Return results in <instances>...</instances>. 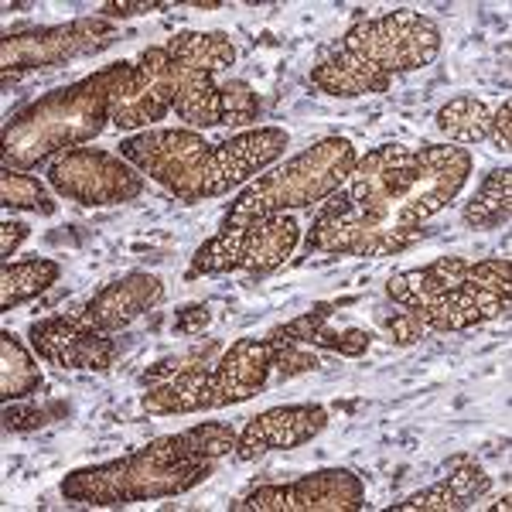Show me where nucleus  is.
Instances as JSON below:
<instances>
[{"label": "nucleus", "mask_w": 512, "mask_h": 512, "mask_svg": "<svg viewBox=\"0 0 512 512\" xmlns=\"http://www.w3.org/2000/svg\"><path fill=\"white\" fill-rule=\"evenodd\" d=\"M434 127L451 144H482L492 134V110L478 96H454L434 113Z\"/></svg>", "instance_id": "5701e85b"}, {"label": "nucleus", "mask_w": 512, "mask_h": 512, "mask_svg": "<svg viewBox=\"0 0 512 512\" xmlns=\"http://www.w3.org/2000/svg\"><path fill=\"white\" fill-rule=\"evenodd\" d=\"M28 342L41 362L69 369V373H106L117 362L113 335L99 332L86 318H41L31 321Z\"/></svg>", "instance_id": "f8f14e48"}, {"label": "nucleus", "mask_w": 512, "mask_h": 512, "mask_svg": "<svg viewBox=\"0 0 512 512\" xmlns=\"http://www.w3.org/2000/svg\"><path fill=\"white\" fill-rule=\"evenodd\" d=\"M164 301V280L158 274H144V270H130L117 280H110L106 287L89 297L86 308L79 311L89 325H96L99 332L117 335L123 328H130L137 318H144L147 311H154Z\"/></svg>", "instance_id": "2eb2a0df"}, {"label": "nucleus", "mask_w": 512, "mask_h": 512, "mask_svg": "<svg viewBox=\"0 0 512 512\" xmlns=\"http://www.w3.org/2000/svg\"><path fill=\"white\" fill-rule=\"evenodd\" d=\"M277 379V352L270 338H236L226 345L212 366L171 376L147 386L140 410L147 417H181L205 414L246 403L260 396Z\"/></svg>", "instance_id": "39448f33"}, {"label": "nucleus", "mask_w": 512, "mask_h": 512, "mask_svg": "<svg viewBox=\"0 0 512 512\" xmlns=\"http://www.w3.org/2000/svg\"><path fill=\"white\" fill-rule=\"evenodd\" d=\"M403 311H410L424 332L451 335V332H468V328H475V325L502 318L509 311V297L482 291L472 280H465V284L451 287V291L437 294L431 301L417 304V308H403Z\"/></svg>", "instance_id": "dca6fc26"}, {"label": "nucleus", "mask_w": 512, "mask_h": 512, "mask_svg": "<svg viewBox=\"0 0 512 512\" xmlns=\"http://www.w3.org/2000/svg\"><path fill=\"white\" fill-rule=\"evenodd\" d=\"M164 45L175 55H181V59L212 69L216 76L236 62V45L229 41V35H222V31H178V35L168 38Z\"/></svg>", "instance_id": "a878e982"}, {"label": "nucleus", "mask_w": 512, "mask_h": 512, "mask_svg": "<svg viewBox=\"0 0 512 512\" xmlns=\"http://www.w3.org/2000/svg\"><path fill=\"white\" fill-rule=\"evenodd\" d=\"M120 28L103 18H76L48 28L7 31L0 38V72L4 79L28 76V72L55 69L72 59H86L117 41Z\"/></svg>", "instance_id": "6e6552de"}, {"label": "nucleus", "mask_w": 512, "mask_h": 512, "mask_svg": "<svg viewBox=\"0 0 512 512\" xmlns=\"http://www.w3.org/2000/svg\"><path fill=\"white\" fill-rule=\"evenodd\" d=\"M110 86L113 65H106L14 113L4 123V168L35 171L38 164H52L59 154L96 140L110 127Z\"/></svg>", "instance_id": "20e7f679"}, {"label": "nucleus", "mask_w": 512, "mask_h": 512, "mask_svg": "<svg viewBox=\"0 0 512 512\" xmlns=\"http://www.w3.org/2000/svg\"><path fill=\"white\" fill-rule=\"evenodd\" d=\"M328 427V407L321 403H287V407L263 410L246 420L236 437V458L253 461L267 451H294L301 444L315 441Z\"/></svg>", "instance_id": "4468645a"}, {"label": "nucleus", "mask_w": 512, "mask_h": 512, "mask_svg": "<svg viewBox=\"0 0 512 512\" xmlns=\"http://www.w3.org/2000/svg\"><path fill=\"white\" fill-rule=\"evenodd\" d=\"M168 4H144V0H113V4H103L96 11V18L110 21V18H134V14H151V11H164Z\"/></svg>", "instance_id": "7c9ffc66"}, {"label": "nucleus", "mask_w": 512, "mask_h": 512, "mask_svg": "<svg viewBox=\"0 0 512 512\" xmlns=\"http://www.w3.org/2000/svg\"><path fill=\"white\" fill-rule=\"evenodd\" d=\"M301 243V222L291 212L274 219H260L250 226L219 229L205 239L188 263V280L195 277H219V274H274L284 267L294 246Z\"/></svg>", "instance_id": "0eeeda50"}, {"label": "nucleus", "mask_w": 512, "mask_h": 512, "mask_svg": "<svg viewBox=\"0 0 512 512\" xmlns=\"http://www.w3.org/2000/svg\"><path fill=\"white\" fill-rule=\"evenodd\" d=\"M512 216V168H495L478 185L472 202L465 205V222L472 229H499Z\"/></svg>", "instance_id": "b1692460"}, {"label": "nucleus", "mask_w": 512, "mask_h": 512, "mask_svg": "<svg viewBox=\"0 0 512 512\" xmlns=\"http://www.w3.org/2000/svg\"><path fill=\"white\" fill-rule=\"evenodd\" d=\"M468 280L482 291H492L499 297H512V263L509 256H492V260L468 263Z\"/></svg>", "instance_id": "cd10ccee"}, {"label": "nucleus", "mask_w": 512, "mask_h": 512, "mask_svg": "<svg viewBox=\"0 0 512 512\" xmlns=\"http://www.w3.org/2000/svg\"><path fill=\"white\" fill-rule=\"evenodd\" d=\"M468 263L472 260H465V256H444V260H434V263H427V267L400 270V274L390 277L386 294H390V301L400 304V308H417V304L465 284Z\"/></svg>", "instance_id": "6ab92c4d"}, {"label": "nucleus", "mask_w": 512, "mask_h": 512, "mask_svg": "<svg viewBox=\"0 0 512 512\" xmlns=\"http://www.w3.org/2000/svg\"><path fill=\"white\" fill-rule=\"evenodd\" d=\"M175 113V59L164 45H151L137 62H113L110 127L144 134Z\"/></svg>", "instance_id": "1a4fd4ad"}, {"label": "nucleus", "mask_w": 512, "mask_h": 512, "mask_svg": "<svg viewBox=\"0 0 512 512\" xmlns=\"http://www.w3.org/2000/svg\"><path fill=\"white\" fill-rule=\"evenodd\" d=\"M202 325H209V308L205 304H192V308H185L175 321L178 332L192 335V332H202Z\"/></svg>", "instance_id": "72a5a7b5"}, {"label": "nucleus", "mask_w": 512, "mask_h": 512, "mask_svg": "<svg viewBox=\"0 0 512 512\" xmlns=\"http://www.w3.org/2000/svg\"><path fill=\"white\" fill-rule=\"evenodd\" d=\"M28 236H31L28 222H18V219H4V222H0V256H4V263L11 260L14 253H18V246Z\"/></svg>", "instance_id": "2f4dec72"}, {"label": "nucleus", "mask_w": 512, "mask_h": 512, "mask_svg": "<svg viewBox=\"0 0 512 512\" xmlns=\"http://www.w3.org/2000/svg\"><path fill=\"white\" fill-rule=\"evenodd\" d=\"M492 489V478L472 458H458L454 468L431 489H420L407 495L403 502H393L390 512H458L468 509Z\"/></svg>", "instance_id": "a211bd4d"}, {"label": "nucleus", "mask_w": 512, "mask_h": 512, "mask_svg": "<svg viewBox=\"0 0 512 512\" xmlns=\"http://www.w3.org/2000/svg\"><path fill=\"white\" fill-rule=\"evenodd\" d=\"M386 328H390L393 342H400V345H414L420 335H427L424 328L417 325V318L410 315V311H396V315L386 321Z\"/></svg>", "instance_id": "473e14b6"}, {"label": "nucleus", "mask_w": 512, "mask_h": 512, "mask_svg": "<svg viewBox=\"0 0 512 512\" xmlns=\"http://www.w3.org/2000/svg\"><path fill=\"white\" fill-rule=\"evenodd\" d=\"M332 315H335V304H318L315 311L287 321L277 332L284 338H294V342L308 345V349H328L338 355H352V359L373 345V332H366V328H338L335 332Z\"/></svg>", "instance_id": "aec40b11"}, {"label": "nucleus", "mask_w": 512, "mask_h": 512, "mask_svg": "<svg viewBox=\"0 0 512 512\" xmlns=\"http://www.w3.org/2000/svg\"><path fill=\"white\" fill-rule=\"evenodd\" d=\"M0 205L7 212H31V216H45V219H52L59 212L52 185H45V181L28 175V171H14V168L0 171Z\"/></svg>", "instance_id": "393cba45"}, {"label": "nucleus", "mask_w": 512, "mask_h": 512, "mask_svg": "<svg viewBox=\"0 0 512 512\" xmlns=\"http://www.w3.org/2000/svg\"><path fill=\"white\" fill-rule=\"evenodd\" d=\"M441 55V28L420 11H393L352 24L332 52L311 69L308 82L325 96H379L396 76L427 69Z\"/></svg>", "instance_id": "7ed1b4c3"}, {"label": "nucleus", "mask_w": 512, "mask_h": 512, "mask_svg": "<svg viewBox=\"0 0 512 512\" xmlns=\"http://www.w3.org/2000/svg\"><path fill=\"white\" fill-rule=\"evenodd\" d=\"M355 161H359V151H355L349 137L318 140L315 147L301 151L297 158L267 168V175H256L236 195V202H229L226 216H222V229L250 226V222L260 219L321 205L349 181Z\"/></svg>", "instance_id": "423d86ee"}, {"label": "nucleus", "mask_w": 512, "mask_h": 512, "mask_svg": "<svg viewBox=\"0 0 512 512\" xmlns=\"http://www.w3.org/2000/svg\"><path fill=\"white\" fill-rule=\"evenodd\" d=\"M236 437L239 431L233 424L205 420L188 431L164 434L117 461L76 468L62 478V495L69 502L96 509L175 499V495L198 489L216 472V461L236 451Z\"/></svg>", "instance_id": "f03ea898"}, {"label": "nucleus", "mask_w": 512, "mask_h": 512, "mask_svg": "<svg viewBox=\"0 0 512 512\" xmlns=\"http://www.w3.org/2000/svg\"><path fill=\"white\" fill-rule=\"evenodd\" d=\"M222 349H226V345L216 342V338H209V342H198V345H192L188 352L168 355V359L154 362V366L147 369L144 376H140V383H144V386H154V383H164V379H171V376L192 373V369H205V366H212V362L219 359Z\"/></svg>", "instance_id": "bb28decb"}, {"label": "nucleus", "mask_w": 512, "mask_h": 512, "mask_svg": "<svg viewBox=\"0 0 512 512\" xmlns=\"http://www.w3.org/2000/svg\"><path fill=\"white\" fill-rule=\"evenodd\" d=\"M4 424L7 431H35V427H45L48 420L55 417V410H38V414H31V410H18L11 407V403H4Z\"/></svg>", "instance_id": "c85d7f7f"}, {"label": "nucleus", "mask_w": 512, "mask_h": 512, "mask_svg": "<svg viewBox=\"0 0 512 512\" xmlns=\"http://www.w3.org/2000/svg\"><path fill=\"white\" fill-rule=\"evenodd\" d=\"M287 147L291 134L284 127H253L219 144L192 127H151L123 137L117 154L178 202H202L250 185L260 171L284 158Z\"/></svg>", "instance_id": "f257e3e1"}, {"label": "nucleus", "mask_w": 512, "mask_h": 512, "mask_svg": "<svg viewBox=\"0 0 512 512\" xmlns=\"http://www.w3.org/2000/svg\"><path fill=\"white\" fill-rule=\"evenodd\" d=\"M489 140L499 147L502 154L512 151V103H509V99H502L499 110H492V134H489Z\"/></svg>", "instance_id": "c756f323"}, {"label": "nucleus", "mask_w": 512, "mask_h": 512, "mask_svg": "<svg viewBox=\"0 0 512 512\" xmlns=\"http://www.w3.org/2000/svg\"><path fill=\"white\" fill-rule=\"evenodd\" d=\"M233 512H355L366 509V482L349 468H321L294 482L256 485Z\"/></svg>", "instance_id": "9b49d317"}, {"label": "nucleus", "mask_w": 512, "mask_h": 512, "mask_svg": "<svg viewBox=\"0 0 512 512\" xmlns=\"http://www.w3.org/2000/svg\"><path fill=\"white\" fill-rule=\"evenodd\" d=\"M472 178V151L454 144H424L417 147V185L403 212V226L424 229L427 219L444 212L461 188Z\"/></svg>", "instance_id": "ddd939ff"}, {"label": "nucleus", "mask_w": 512, "mask_h": 512, "mask_svg": "<svg viewBox=\"0 0 512 512\" xmlns=\"http://www.w3.org/2000/svg\"><path fill=\"white\" fill-rule=\"evenodd\" d=\"M171 59H175V117L192 130L226 127V82H216L212 69L181 59L175 52Z\"/></svg>", "instance_id": "f3484780"}, {"label": "nucleus", "mask_w": 512, "mask_h": 512, "mask_svg": "<svg viewBox=\"0 0 512 512\" xmlns=\"http://www.w3.org/2000/svg\"><path fill=\"white\" fill-rule=\"evenodd\" d=\"M62 263L48 260V256H31V260H7L0 267V311H11L31 297L45 294L52 284H59Z\"/></svg>", "instance_id": "4be33fe9"}, {"label": "nucleus", "mask_w": 512, "mask_h": 512, "mask_svg": "<svg viewBox=\"0 0 512 512\" xmlns=\"http://www.w3.org/2000/svg\"><path fill=\"white\" fill-rule=\"evenodd\" d=\"M41 386H45V376H41L35 349L4 328L0 332V400L4 403L31 400Z\"/></svg>", "instance_id": "412c9836"}, {"label": "nucleus", "mask_w": 512, "mask_h": 512, "mask_svg": "<svg viewBox=\"0 0 512 512\" xmlns=\"http://www.w3.org/2000/svg\"><path fill=\"white\" fill-rule=\"evenodd\" d=\"M48 185L55 195L86 205V209H110V205L134 202L144 195L147 178L120 154L76 147L48 164Z\"/></svg>", "instance_id": "9d476101"}]
</instances>
